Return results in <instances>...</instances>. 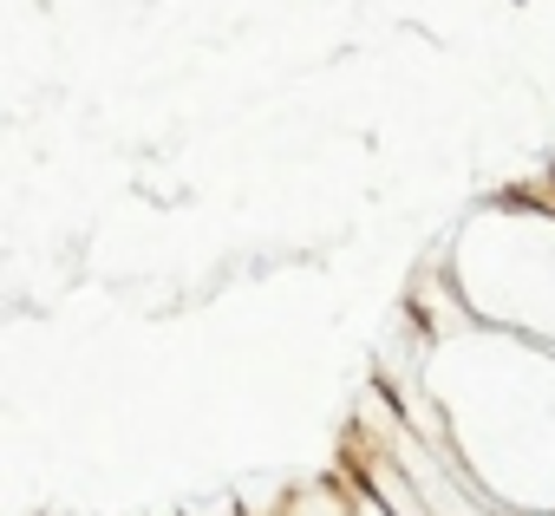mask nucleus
I'll return each mask as SVG.
<instances>
[]
</instances>
